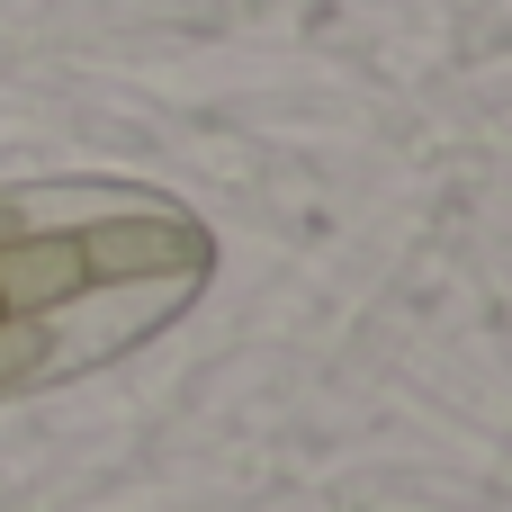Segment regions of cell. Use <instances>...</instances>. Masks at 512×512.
Listing matches in <instances>:
<instances>
[{
    "instance_id": "6da1fadb",
    "label": "cell",
    "mask_w": 512,
    "mask_h": 512,
    "mask_svg": "<svg viewBox=\"0 0 512 512\" xmlns=\"http://www.w3.org/2000/svg\"><path fill=\"white\" fill-rule=\"evenodd\" d=\"M81 261H90V288L108 279H162V261L198 270V234L162 207H135V216H108V225H81Z\"/></svg>"
},
{
    "instance_id": "3957f363",
    "label": "cell",
    "mask_w": 512,
    "mask_h": 512,
    "mask_svg": "<svg viewBox=\"0 0 512 512\" xmlns=\"http://www.w3.org/2000/svg\"><path fill=\"white\" fill-rule=\"evenodd\" d=\"M135 207H153V198H135V189H117V180H54V189H18V198H0L9 234H81V225H99V216H135Z\"/></svg>"
},
{
    "instance_id": "7a4b0ae2",
    "label": "cell",
    "mask_w": 512,
    "mask_h": 512,
    "mask_svg": "<svg viewBox=\"0 0 512 512\" xmlns=\"http://www.w3.org/2000/svg\"><path fill=\"white\" fill-rule=\"evenodd\" d=\"M81 288H90L81 234H9L0 243V315H54Z\"/></svg>"
},
{
    "instance_id": "277c9868",
    "label": "cell",
    "mask_w": 512,
    "mask_h": 512,
    "mask_svg": "<svg viewBox=\"0 0 512 512\" xmlns=\"http://www.w3.org/2000/svg\"><path fill=\"white\" fill-rule=\"evenodd\" d=\"M0 243H9V225H0Z\"/></svg>"
}]
</instances>
